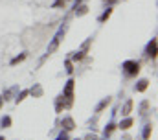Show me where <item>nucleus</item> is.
Returning <instances> with one entry per match:
<instances>
[{
  "instance_id": "obj_1",
  "label": "nucleus",
  "mask_w": 158,
  "mask_h": 140,
  "mask_svg": "<svg viewBox=\"0 0 158 140\" xmlns=\"http://www.w3.org/2000/svg\"><path fill=\"white\" fill-rule=\"evenodd\" d=\"M66 30H68V26H66V22H64V24H63V26H61V28H59V30L55 32L53 39L50 41V44H48V48H46V54H44V57L40 59V63H42V61H44L46 57H50V55H52V54H53V52H55V50L59 48V44H61L63 37H64V33H66Z\"/></svg>"
},
{
  "instance_id": "obj_2",
  "label": "nucleus",
  "mask_w": 158,
  "mask_h": 140,
  "mask_svg": "<svg viewBox=\"0 0 158 140\" xmlns=\"http://www.w3.org/2000/svg\"><path fill=\"white\" fill-rule=\"evenodd\" d=\"M140 70H142L140 61H134V59H127V61H123V65H121V72H123V76H125L127 79H134V77L140 74Z\"/></svg>"
},
{
  "instance_id": "obj_3",
  "label": "nucleus",
  "mask_w": 158,
  "mask_h": 140,
  "mask_svg": "<svg viewBox=\"0 0 158 140\" xmlns=\"http://www.w3.org/2000/svg\"><path fill=\"white\" fill-rule=\"evenodd\" d=\"M74 90H76V79L70 76V79L66 81V85H64V89H63V98H64V102H66V109H72L74 107V102H76V94H74Z\"/></svg>"
},
{
  "instance_id": "obj_4",
  "label": "nucleus",
  "mask_w": 158,
  "mask_h": 140,
  "mask_svg": "<svg viewBox=\"0 0 158 140\" xmlns=\"http://www.w3.org/2000/svg\"><path fill=\"white\" fill-rule=\"evenodd\" d=\"M61 124V127H63V131H66V133H72L77 125H76V120L72 118V116H63V120L59 122Z\"/></svg>"
},
{
  "instance_id": "obj_5",
  "label": "nucleus",
  "mask_w": 158,
  "mask_h": 140,
  "mask_svg": "<svg viewBox=\"0 0 158 140\" xmlns=\"http://www.w3.org/2000/svg\"><path fill=\"white\" fill-rule=\"evenodd\" d=\"M110 103H112V96L101 98V100L98 102V105L94 107V114H101L103 111H107V107H110Z\"/></svg>"
},
{
  "instance_id": "obj_6",
  "label": "nucleus",
  "mask_w": 158,
  "mask_h": 140,
  "mask_svg": "<svg viewBox=\"0 0 158 140\" xmlns=\"http://www.w3.org/2000/svg\"><path fill=\"white\" fill-rule=\"evenodd\" d=\"M143 54H145V57H149V59H156V39H155V37L147 42Z\"/></svg>"
},
{
  "instance_id": "obj_7",
  "label": "nucleus",
  "mask_w": 158,
  "mask_h": 140,
  "mask_svg": "<svg viewBox=\"0 0 158 140\" xmlns=\"http://www.w3.org/2000/svg\"><path fill=\"white\" fill-rule=\"evenodd\" d=\"M149 89V79L147 77H142V79H138L136 83H134V92H145Z\"/></svg>"
},
{
  "instance_id": "obj_8",
  "label": "nucleus",
  "mask_w": 158,
  "mask_h": 140,
  "mask_svg": "<svg viewBox=\"0 0 158 140\" xmlns=\"http://www.w3.org/2000/svg\"><path fill=\"white\" fill-rule=\"evenodd\" d=\"M19 90H20V89H19V85H13V87L6 89V90L2 92V98H4V102H9V100H13V98H15V94H17Z\"/></svg>"
},
{
  "instance_id": "obj_9",
  "label": "nucleus",
  "mask_w": 158,
  "mask_h": 140,
  "mask_svg": "<svg viewBox=\"0 0 158 140\" xmlns=\"http://www.w3.org/2000/svg\"><path fill=\"white\" fill-rule=\"evenodd\" d=\"M116 129H118V124L110 120V122L103 127V138H110V137L114 135V131H116Z\"/></svg>"
},
{
  "instance_id": "obj_10",
  "label": "nucleus",
  "mask_w": 158,
  "mask_h": 140,
  "mask_svg": "<svg viewBox=\"0 0 158 140\" xmlns=\"http://www.w3.org/2000/svg\"><path fill=\"white\" fill-rule=\"evenodd\" d=\"M132 125H134V118H131V116H123L121 122L118 124V129H121V131H129Z\"/></svg>"
},
{
  "instance_id": "obj_11",
  "label": "nucleus",
  "mask_w": 158,
  "mask_h": 140,
  "mask_svg": "<svg viewBox=\"0 0 158 140\" xmlns=\"http://www.w3.org/2000/svg\"><path fill=\"white\" fill-rule=\"evenodd\" d=\"M53 109H55V112H57V114H61V112L66 109V102H64L63 94H59V96L55 98V102H53Z\"/></svg>"
},
{
  "instance_id": "obj_12",
  "label": "nucleus",
  "mask_w": 158,
  "mask_h": 140,
  "mask_svg": "<svg viewBox=\"0 0 158 140\" xmlns=\"http://www.w3.org/2000/svg\"><path fill=\"white\" fill-rule=\"evenodd\" d=\"M28 90H30V96H33V98H42L44 96V89H42L40 83H33V87L28 89Z\"/></svg>"
},
{
  "instance_id": "obj_13",
  "label": "nucleus",
  "mask_w": 158,
  "mask_h": 140,
  "mask_svg": "<svg viewBox=\"0 0 158 140\" xmlns=\"http://www.w3.org/2000/svg\"><path fill=\"white\" fill-rule=\"evenodd\" d=\"M138 111H140V116L145 118V116L151 112V102H149V100H143V102L140 103V107H138Z\"/></svg>"
},
{
  "instance_id": "obj_14",
  "label": "nucleus",
  "mask_w": 158,
  "mask_h": 140,
  "mask_svg": "<svg viewBox=\"0 0 158 140\" xmlns=\"http://www.w3.org/2000/svg\"><path fill=\"white\" fill-rule=\"evenodd\" d=\"M28 96H30V90H28V89H20V90H19V92L15 94L13 102H15V103L19 105V103H22V102H24V100H26Z\"/></svg>"
},
{
  "instance_id": "obj_15",
  "label": "nucleus",
  "mask_w": 158,
  "mask_h": 140,
  "mask_svg": "<svg viewBox=\"0 0 158 140\" xmlns=\"http://www.w3.org/2000/svg\"><path fill=\"white\" fill-rule=\"evenodd\" d=\"M132 107H134V102H132V100L129 98V100H127L125 103L121 105V109H119V111H121V116H129V114L132 112Z\"/></svg>"
},
{
  "instance_id": "obj_16",
  "label": "nucleus",
  "mask_w": 158,
  "mask_h": 140,
  "mask_svg": "<svg viewBox=\"0 0 158 140\" xmlns=\"http://www.w3.org/2000/svg\"><path fill=\"white\" fill-rule=\"evenodd\" d=\"M112 11H114V9H112V6H107V9H105V11H103V13H101V15L98 17V22H99V24H103V22H107V20L110 19V15H112Z\"/></svg>"
},
{
  "instance_id": "obj_17",
  "label": "nucleus",
  "mask_w": 158,
  "mask_h": 140,
  "mask_svg": "<svg viewBox=\"0 0 158 140\" xmlns=\"http://www.w3.org/2000/svg\"><path fill=\"white\" fill-rule=\"evenodd\" d=\"M13 125V118L9 116V114H4L2 118H0V129H9Z\"/></svg>"
},
{
  "instance_id": "obj_18",
  "label": "nucleus",
  "mask_w": 158,
  "mask_h": 140,
  "mask_svg": "<svg viewBox=\"0 0 158 140\" xmlns=\"http://www.w3.org/2000/svg\"><path fill=\"white\" fill-rule=\"evenodd\" d=\"M151 135H153V124L149 122V124H145L143 129H142V140H149Z\"/></svg>"
},
{
  "instance_id": "obj_19",
  "label": "nucleus",
  "mask_w": 158,
  "mask_h": 140,
  "mask_svg": "<svg viewBox=\"0 0 158 140\" xmlns=\"http://www.w3.org/2000/svg\"><path fill=\"white\" fill-rule=\"evenodd\" d=\"M85 55H86V54H85L83 50H77V52H72V55H70V61H72V63H77V61H83V59H85Z\"/></svg>"
},
{
  "instance_id": "obj_20",
  "label": "nucleus",
  "mask_w": 158,
  "mask_h": 140,
  "mask_svg": "<svg viewBox=\"0 0 158 140\" xmlns=\"http://www.w3.org/2000/svg\"><path fill=\"white\" fill-rule=\"evenodd\" d=\"M26 57H28V52H22L20 55H17V57H13V59L9 61V65H11V67H17V65H19V63H22V61H24Z\"/></svg>"
},
{
  "instance_id": "obj_21",
  "label": "nucleus",
  "mask_w": 158,
  "mask_h": 140,
  "mask_svg": "<svg viewBox=\"0 0 158 140\" xmlns=\"http://www.w3.org/2000/svg\"><path fill=\"white\" fill-rule=\"evenodd\" d=\"M86 13H88V6L86 4H79L76 7V17H85Z\"/></svg>"
},
{
  "instance_id": "obj_22",
  "label": "nucleus",
  "mask_w": 158,
  "mask_h": 140,
  "mask_svg": "<svg viewBox=\"0 0 158 140\" xmlns=\"http://www.w3.org/2000/svg\"><path fill=\"white\" fill-rule=\"evenodd\" d=\"M74 63H72V61H70V59H66V61H64V72H66V74H68V76H72V74H74Z\"/></svg>"
},
{
  "instance_id": "obj_23",
  "label": "nucleus",
  "mask_w": 158,
  "mask_h": 140,
  "mask_svg": "<svg viewBox=\"0 0 158 140\" xmlns=\"http://www.w3.org/2000/svg\"><path fill=\"white\" fill-rule=\"evenodd\" d=\"M92 41H94V37H88V39H86V41H85V42H83V46H81V50H83V52H85V54H86V52H88V46H90V44H92Z\"/></svg>"
},
{
  "instance_id": "obj_24",
  "label": "nucleus",
  "mask_w": 158,
  "mask_h": 140,
  "mask_svg": "<svg viewBox=\"0 0 158 140\" xmlns=\"http://www.w3.org/2000/svg\"><path fill=\"white\" fill-rule=\"evenodd\" d=\"M53 140H70V135H68L66 131H61V133H59V135H57Z\"/></svg>"
},
{
  "instance_id": "obj_25",
  "label": "nucleus",
  "mask_w": 158,
  "mask_h": 140,
  "mask_svg": "<svg viewBox=\"0 0 158 140\" xmlns=\"http://www.w3.org/2000/svg\"><path fill=\"white\" fill-rule=\"evenodd\" d=\"M64 2H66V0H55V2L52 4V7H53V9H55V7H64Z\"/></svg>"
},
{
  "instance_id": "obj_26",
  "label": "nucleus",
  "mask_w": 158,
  "mask_h": 140,
  "mask_svg": "<svg viewBox=\"0 0 158 140\" xmlns=\"http://www.w3.org/2000/svg\"><path fill=\"white\" fill-rule=\"evenodd\" d=\"M105 6H114V4H118V0H101Z\"/></svg>"
},
{
  "instance_id": "obj_27",
  "label": "nucleus",
  "mask_w": 158,
  "mask_h": 140,
  "mask_svg": "<svg viewBox=\"0 0 158 140\" xmlns=\"http://www.w3.org/2000/svg\"><path fill=\"white\" fill-rule=\"evenodd\" d=\"M121 140H132V137H131V135H123V137H121Z\"/></svg>"
},
{
  "instance_id": "obj_28",
  "label": "nucleus",
  "mask_w": 158,
  "mask_h": 140,
  "mask_svg": "<svg viewBox=\"0 0 158 140\" xmlns=\"http://www.w3.org/2000/svg\"><path fill=\"white\" fill-rule=\"evenodd\" d=\"M4 103H6V102H4V98H2V94H0V109L4 107Z\"/></svg>"
},
{
  "instance_id": "obj_29",
  "label": "nucleus",
  "mask_w": 158,
  "mask_h": 140,
  "mask_svg": "<svg viewBox=\"0 0 158 140\" xmlns=\"http://www.w3.org/2000/svg\"><path fill=\"white\" fill-rule=\"evenodd\" d=\"M0 140H6V137H4V135H0Z\"/></svg>"
},
{
  "instance_id": "obj_30",
  "label": "nucleus",
  "mask_w": 158,
  "mask_h": 140,
  "mask_svg": "<svg viewBox=\"0 0 158 140\" xmlns=\"http://www.w3.org/2000/svg\"><path fill=\"white\" fill-rule=\"evenodd\" d=\"M94 140H109V138H94Z\"/></svg>"
},
{
  "instance_id": "obj_31",
  "label": "nucleus",
  "mask_w": 158,
  "mask_h": 140,
  "mask_svg": "<svg viewBox=\"0 0 158 140\" xmlns=\"http://www.w3.org/2000/svg\"><path fill=\"white\" fill-rule=\"evenodd\" d=\"M70 140H83V138H70Z\"/></svg>"
}]
</instances>
